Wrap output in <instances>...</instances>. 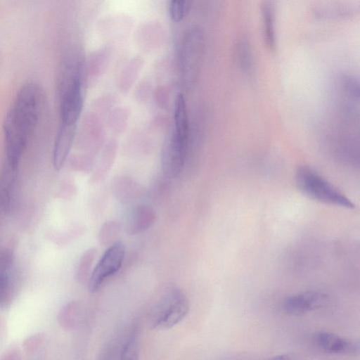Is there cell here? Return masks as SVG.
I'll list each match as a JSON object with an SVG mask.
<instances>
[{
  "mask_svg": "<svg viewBox=\"0 0 360 360\" xmlns=\"http://www.w3.org/2000/svg\"><path fill=\"white\" fill-rule=\"evenodd\" d=\"M266 360H293V359L289 354H278Z\"/></svg>",
  "mask_w": 360,
  "mask_h": 360,
  "instance_id": "obj_24",
  "label": "cell"
},
{
  "mask_svg": "<svg viewBox=\"0 0 360 360\" xmlns=\"http://www.w3.org/2000/svg\"><path fill=\"white\" fill-rule=\"evenodd\" d=\"M97 254V249L92 248L86 250L82 255L75 273L76 278L80 283H86L89 281Z\"/></svg>",
  "mask_w": 360,
  "mask_h": 360,
  "instance_id": "obj_18",
  "label": "cell"
},
{
  "mask_svg": "<svg viewBox=\"0 0 360 360\" xmlns=\"http://www.w3.org/2000/svg\"><path fill=\"white\" fill-rule=\"evenodd\" d=\"M205 46L202 29L191 27L182 39L180 51V68L182 82L186 89L195 84L200 67Z\"/></svg>",
  "mask_w": 360,
  "mask_h": 360,
  "instance_id": "obj_4",
  "label": "cell"
},
{
  "mask_svg": "<svg viewBox=\"0 0 360 360\" xmlns=\"http://www.w3.org/2000/svg\"><path fill=\"white\" fill-rule=\"evenodd\" d=\"M328 299V296L323 292L307 290L285 297L282 308L288 314L302 315L323 307Z\"/></svg>",
  "mask_w": 360,
  "mask_h": 360,
  "instance_id": "obj_7",
  "label": "cell"
},
{
  "mask_svg": "<svg viewBox=\"0 0 360 360\" xmlns=\"http://www.w3.org/2000/svg\"><path fill=\"white\" fill-rule=\"evenodd\" d=\"M155 212L148 205L140 204L133 208L126 222V231L130 235L141 233L155 222Z\"/></svg>",
  "mask_w": 360,
  "mask_h": 360,
  "instance_id": "obj_12",
  "label": "cell"
},
{
  "mask_svg": "<svg viewBox=\"0 0 360 360\" xmlns=\"http://www.w3.org/2000/svg\"><path fill=\"white\" fill-rule=\"evenodd\" d=\"M125 255V248L121 241L108 247L91 271L88 281L91 292H96L103 283L121 268Z\"/></svg>",
  "mask_w": 360,
  "mask_h": 360,
  "instance_id": "obj_5",
  "label": "cell"
},
{
  "mask_svg": "<svg viewBox=\"0 0 360 360\" xmlns=\"http://www.w3.org/2000/svg\"><path fill=\"white\" fill-rule=\"evenodd\" d=\"M340 89L345 98L359 101V82L354 75L343 73L339 78Z\"/></svg>",
  "mask_w": 360,
  "mask_h": 360,
  "instance_id": "obj_20",
  "label": "cell"
},
{
  "mask_svg": "<svg viewBox=\"0 0 360 360\" xmlns=\"http://www.w3.org/2000/svg\"><path fill=\"white\" fill-rule=\"evenodd\" d=\"M60 117L63 124H77L83 105L81 79L60 89Z\"/></svg>",
  "mask_w": 360,
  "mask_h": 360,
  "instance_id": "obj_8",
  "label": "cell"
},
{
  "mask_svg": "<svg viewBox=\"0 0 360 360\" xmlns=\"http://www.w3.org/2000/svg\"><path fill=\"white\" fill-rule=\"evenodd\" d=\"M236 63L240 69L245 73H249L252 68V54L250 44L246 38H240L235 49Z\"/></svg>",
  "mask_w": 360,
  "mask_h": 360,
  "instance_id": "obj_17",
  "label": "cell"
},
{
  "mask_svg": "<svg viewBox=\"0 0 360 360\" xmlns=\"http://www.w3.org/2000/svg\"><path fill=\"white\" fill-rule=\"evenodd\" d=\"M313 340L319 349L328 354L354 355L359 350V344L356 340L330 332L319 331L314 335Z\"/></svg>",
  "mask_w": 360,
  "mask_h": 360,
  "instance_id": "obj_9",
  "label": "cell"
},
{
  "mask_svg": "<svg viewBox=\"0 0 360 360\" xmlns=\"http://www.w3.org/2000/svg\"><path fill=\"white\" fill-rule=\"evenodd\" d=\"M190 6L191 2L188 1H170L169 11L171 18L176 22L181 21L188 13Z\"/></svg>",
  "mask_w": 360,
  "mask_h": 360,
  "instance_id": "obj_22",
  "label": "cell"
},
{
  "mask_svg": "<svg viewBox=\"0 0 360 360\" xmlns=\"http://www.w3.org/2000/svg\"><path fill=\"white\" fill-rule=\"evenodd\" d=\"M112 190L116 198L123 202H129L139 195V186L126 176H120L113 182Z\"/></svg>",
  "mask_w": 360,
  "mask_h": 360,
  "instance_id": "obj_15",
  "label": "cell"
},
{
  "mask_svg": "<svg viewBox=\"0 0 360 360\" xmlns=\"http://www.w3.org/2000/svg\"><path fill=\"white\" fill-rule=\"evenodd\" d=\"M189 311L188 300L176 287L167 289L151 309L148 325L153 330L169 329L181 322Z\"/></svg>",
  "mask_w": 360,
  "mask_h": 360,
  "instance_id": "obj_3",
  "label": "cell"
},
{
  "mask_svg": "<svg viewBox=\"0 0 360 360\" xmlns=\"http://www.w3.org/2000/svg\"><path fill=\"white\" fill-rule=\"evenodd\" d=\"M121 226L115 221L105 222L101 226L98 233V243L101 246L110 247L119 241L118 237L120 234Z\"/></svg>",
  "mask_w": 360,
  "mask_h": 360,
  "instance_id": "obj_21",
  "label": "cell"
},
{
  "mask_svg": "<svg viewBox=\"0 0 360 360\" xmlns=\"http://www.w3.org/2000/svg\"><path fill=\"white\" fill-rule=\"evenodd\" d=\"M262 35L265 44L269 49H274L276 44L275 28V6L272 1H265L261 5Z\"/></svg>",
  "mask_w": 360,
  "mask_h": 360,
  "instance_id": "obj_13",
  "label": "cell"
},
{
  "mask_svg": "<svg viewBox=\"0 0 360 360\" xmlns=\"http://www.w3.org/2000/svg\"><path fill=\"white\" fill-rule=\"evenodd\" d=\"M139 330L137 326L131 328L120 348L118 360H139Z\"/></svg>",
  "mask_w": 360,
  "mask_h": 360,
  "instance_id": "obj_16",
  "label": "cell"
},
{
  "mask_svg": "<svg viewBox=\"0 0 360 360\" xmlns=\"http://www.w3.org/2000/svg\"><path fill=\"white\" fill-rule=\"evenodd\" d=\"M76 124L61 123L57 134L53 153V164L56 170L64 165L75 136Z\"/></svg>",
  "mask_w": 360,
  "mask_h": 360,
  "instance_id": "obj_11",
  "label": "cell"
},
{
  "mask_svg": "<svg viewBox=\"0 0 360 360\" xmlns=\"http://www.w3.org/2000/svg\"><path fill=\"white\" fill-rule=\"evenodd\" d=\"M112 347L110 345H108L100 352L97 360H112Z\"/></svg>",
  "mask_w": 360,
  "mask_h": 360,
  "instance_id": "obj_23",
  "label": "cell"
},
{
  "mask_svg": "<svg viewBox=\"0 0 360 360\" xmlns=\"http://www.w3.org/2000/svg\"><path fill=\"white\" fill-rule=\"evenodd\" d=\"M115 153V148L113 143H110L104 150L100 161L91 176L92 182H98L102 180L108 172L113 163Z\"/></svg>",
  "mask_w": 360,
  "mask_h": 360,
  "instance_id": "obj_19",
  "label": "cell"
},
{
  "mask_svg": "<svg viewBox=\"0 0 360 360\" xmlns=\"http://www.w3.org/2000/svg\"><path fill=\"white\" fill-rule=\"evenodd\" d=\"M134 70V68H132V69H131V68H129V69H128V70H127V71H128L129 73H131V72H133ZM136 73H132V77H131V76L130 77V79H133L134 78V77H135V75H136Z\"/></svg>",
  "mask_w": 360,
  "mask_h": 360,
  "instance_id": "obj_25",
  "label": "cell"
},
{
  "mask_svg": "<svg viewBox=\"0 0 360 360\" xmlns=\"http://www.w3.org/2000/svg\"><path fill=\"white\" fill-rule=\"evenodd\" d=\"M188 143L181 141L173 131L165 139L161 158L162 170L169 179L177 177L181 172L187 155Z\"/></svg>",
  "mask_w": 360,
  "mask_h": 360,
  "instance_id": "obj_6",
  "label": "cell"
},
{
  "mask_svg": "<svg viewBox=\"0 0 360 360\" xmlns=\"http://www.w3.org/2000/svg\"><path fill=\"white\" fill-rule=\"evenodd\" d=\"M44 101V92L37 84H25L18 91L3 124L5 162L18 167L28 140L38 123Z\"/></svg>",
  "mask_w": 360,
  "mask_h": 360,
  "instance_id": "obj_1",
  "label": "cell"
},
{
  "mask_svg": "<svg viewBox=\"0 0 360 360\" xmlns=\"http://www.w3.org/2000/svg\"><path fill=\"white\" fill-rule=\"evenodd\" d=\"M188 118L186 101L181 94L177 95L174 102V131L183 142L188 143Z\"/></svg>",
  "mask_w": 360,
  "mask_h": 360,
  "instance_id": "obj_14",
  "label": "cell"
},
{
  "mask_svg": "<svg viewBox=\"0 0 360 360\" xmlns=\"http://www.w3.org/2000/svg\"><path fill=\"white\" fill-rule=\"evenodd\" d=\"M18 167L4 162L0 172V208L10 212L15 202Z\"/></svg>",
  "mask_w": 360,
  "mask_h": 360,
  "instance_id": "obj_10",
  "label": "cell"
},
{
  "mask_svg": "<svg viewBox=\"0 0 360 360\" xmlns=\"http://www.w3.org/2000/svg\"><path fill=\"white\" fill-rule=\"evenodd\" d=\"M295 180L299 191L314 200L342 208L355 207L347 196L311 167H298Z\"/></svg>",
  "mask_w": 360,
  "mask_h": 360,
  "instance_id": "obj_2",
  "label": "cell"
}]
</instances>
